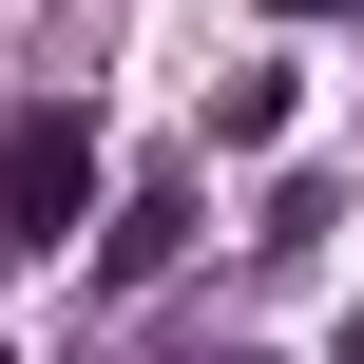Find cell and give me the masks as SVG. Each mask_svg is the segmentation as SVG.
I'll list each match as a JSON object with an SVG mask.
<instances>
[{
	"label": "cell",
	"instance_id": "obj_1",
	"mask_svg": "<svg viewBox=\"0 0 364 364\" xmlns=\"http://www.w3.org/2000/svg\"><path fill=\"white\" fill-rule=\"evenodd\" d=\"M77 230H115L96 211V115L38 96V115H0V250H77Z\"/></svg>",
	"mask_w": 364,
	"mask_h": 364
},
{
	"label": "cell",
	"instance_id": "obj_5",
	"mask_svg": "<svg viewBox=\"0 0 364 364\" xmlns=\"http://www.w3.org/2000/svg\"><path fill=\"white\" fill-rule=\"evenodd\" d=\"M269 19H346V0H269Z\"/></svg>",
	"mask_w": 364,
	"mask_h": 364
},
{
	"label": "cell",
	"instance_id": "obj_3",
	"mask_svg": "<svg viewBox=\"0 0 364 364\" xmlns=\"http://www.w3.org/2000/svg\"><path fill=\"white\" fill-rule=\"evenodd\" d=\"M288 115H307V77H288V58H250V77L211 96V134H230V154H288Z\"/></svg>",
	"mask_w": 364,
	"mask_h": 364
},
{
	"label": "cell",
	"instance_id": "obj_7",
	"mask_svg": "<svg viewBox=\"0 0 364 364\" xmlns=\"http://www.w3.org/2000/svg\"><path fill=\"white\" fill-rule=\"evenodd\" d=\"M0 364H19V346H0Z\"/></svg>",
	"mask_w": 364,
	"mask_h": 364
},
{
	"label": "cell",
	"instance_id": "obj_4",
	"mask_svg": "<svg viewBox=\"0 0 364 364\" xmlns=\"http://www.w3.org/2000/svg\"><path fill=\"white\" fill-rule=\"evenodd\" d=\"M173 364H269V346H250V326H230V346H173Z\"/></svg>",
	"mask_w": 364,
	"mask_h": 364
},
{
	"label": "cell",
	"instance_id": "obj_6",
	"mask_svg": "<svg viewBox=\"0 0 364 364\" xmlns=\"http://www.w3.org/2000/svg\"><path fill=\"white\" fill-rule=\"evenodd\" d=\"M326 364H364V307H346V346H326Z\"/></svg>",
	"mask_w": 364,
	"mask_h": 364
},
{
	"label": "cell",
	"instance_id": "obj_2",
	"mask_svg": "<svg viewBox=\"0 0 364 364\" xmlns=\"http://www.w3.org/2000/svg\"><path fill=\"white\" fill-rule=\"evenodd\" d=\"M211 211H192V173H154V192H115V230H96V288H154L173 250H192Z\"/></svg>",
	"mask_w": 364,
	"mask_h": 364
}]
</instances>
